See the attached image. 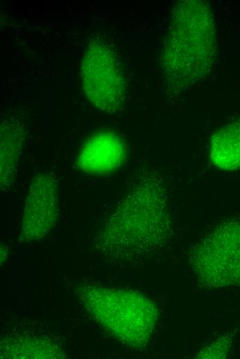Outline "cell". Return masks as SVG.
Here are the masks:
<instances>
[{"mask_svg":"<svg viewBox=\"0 0 240 359\" xmlns=\"http://www.w3.org/2000/svg\"><path fill=\"white\" fill-rule=\"evenodd\" d=\"M215 43L214 17L201 0L179 1L174 7L162 52V68L169 85L191 86L211 68Z\"/></svg>","mask_w":240,"mask_h":359,"instance_id":"cell-1","label":"cell"},{"mask_svg":"<svg viewBox=\"0 0 240 359\" xmlns=\"http://www.w3.org/2000/svg\"><path fill=\"white\" fill-rule=\"evenodd\" d=\"M79 291L88 312L118 339L135 347L148 340L157 320L150 300L132 291L93 286Z\"/></svg>","mask_w":240,"mask_h":359,"instance_id":"cell-3","label":"cell"},{"mask_svg":"<svg viewBox=\"0 0 240 359\" xmlns=\"http://www.w3.org/2000/svg\"><path fill=\"white\" fill-rule=\"evenodd\" d=\"M54 176L43 172L31 180L26 198L20 240L37 241L54 226L58 215L59 191Z\"/></svg>","mask_w":240,"mask_h":359,"instance_id":"cell-6","label":"cell"},{"mask_svg":"<svg viewBox=\"0 0 240 359\" xmlns=\"http://www.w3.org/2000/svg\"><path fill=\"white\" fill-rule=\"evenodd\" d=\"M210 152L217 167L230 171L240 168V121L223 126L213 136Z\"/></svg>","mask_w":240,"mask_h":359,"instance_id":"cell-9","label":"cell"},{"mask_svg":"<svg viewBox=\"0 0 240 359\" xmlns=\"http://www.w3.org/2000/svg\"><path fill=\"white\" fill-rule=\"evenodd\" d=\"M164 191L157 175L140 173L103 229L102 246L133 254L156 249L168 226Z\"/></svg>","mask_w":240,"mask_h":359,"instance_id":"cell-2","label":"cell"},{"mask_svg":"<svg viewBox=\"0 0 240 359\" xmlns=\"http://www.w3.org/2000/svg\"><path fill=\"white\" fill-rule=\"evenodd\" d=\"M0 182L1 190L10 187L17 175L23 140V125L13 119L1 124Z\"/></svg>","mask_w":240,"mask_h":359,"instance_id":"cell-8","label":"cell"},{"mask_svg":"<svg viewBox=\"0 0 240 359\" xmlns=\"http://www.w3.org/2000/svg\"><path fill=\"white\" fill-rule=\"evenodd\" d=\"M192 258L203 280L214 285L239 281L240 225L217 229L197 245Z\"/></svg>","mask_w":240,"mask_h":359,"instance_id":"cell-5","label":"cell"},{"mask_svg":"<svg viewBox=\"0 0 240 359\" xmlns=\"http://www.w3.org/2000/svg\"><path fill=\"white\" fill-rule=\"evenodd\" d=\"M125 157L122 139L113 132L101 131L87 139L78 155L77 165L88 174H104L119 167Z\"/></svg>","mask_w":240,"mask_h":359,"instance_id":"cell-7","label":"cell"},{"mask_svg":"<svg viewBox=\"0 0 240 359\" xmlns=\"http://www.w3.org/2000/svg\"><path fill=\"white\" fill-rule=\"evenodd\" d=\"M81 75L84 93L94 107L106 113L121 107L126 94L125 79L106 44L97 40L89 43L82 58Z\"/></svg>","mask_w":240,"mask_h":359,"instance_id":"cell-4","label":"cell"}]
</instances>
